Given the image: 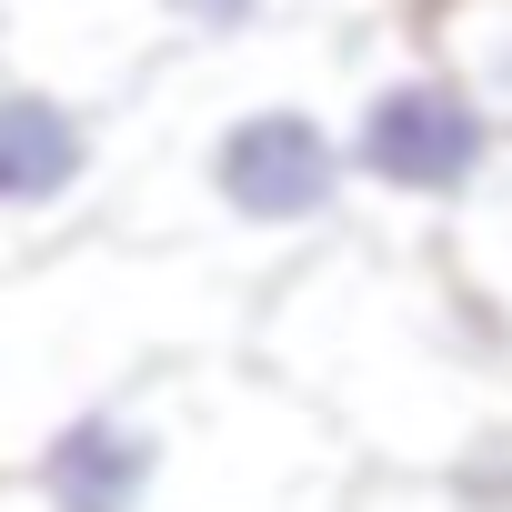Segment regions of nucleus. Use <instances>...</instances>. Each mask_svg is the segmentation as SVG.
I'll return each instance as SVG.
<instances>
[{
	"instance_id": "7ed1b4c3",
	"label": "nucleus",
	"mask_w": 512,
	"mask_h": 512,
	"mask_svg": "<svg viewBox=\"0 0 512 512\" xmlns=\"http://www.w3.org/2000/svg\"><path fill=\"white\" fill-rule=\"evenodd\" d=\"M111 171V131L101 101L71 81H41L21 61H0V231L61 221L71 201H91Z\"/></svg>"
},
{
	"instance_id": "f03ea898",
	"label": "nucleus",
	"mask_w": 512,
	"mask_h": 512,
	"mask_svg": "<svg viewBox=\"0 0 512 512\" xmlns=\"http://www.w3.org/2000/svg\"><path fill=\"white\" fill-rule=\"evenodd\" d=\"M191 201L221 231H262V241H302L332 231L352 201V161H342V121L312 91H231L201 111L191 151Z\"/></svg>"
},
{
	"instance_id": "f257e3e1",
	"label": "nucleus",
	"mask_w": 512,
	"mask_h": 512,
	"mask_svg": "<svg viewBox=\"0 0 512 512\" xmlns=\"http://www.w3.org/2000/svg\"><path fill=\"white\" fill-rule=\"evenodd\" d=\"M332 121H342L352 191H382L402 211H462L512 151V131L472 101V81L412 31V11L352 21V101Z\"/></svg>"
},
{
	"instance_id": "0eeeda50",
	"label": "nucleus",
	"mask_w": 512,
	"mask_h": 512,
	"mask_svg": "<svg viewBox=\"0 0 512 512\" xmlns=\"http://www.w3.org/2000/svg\"><path fill=\"white\" fill-rule=\"evenodd\" d=\"M332 21H392V11H412V0H322Z\"/></svg>"
},
{
	"instance_id": "20e7f679",
	"label": "nucleus",
	"mask_w": 512,
	"mask_h": 512,
	"mask_svg": "<svg viewBox=\"0 0 512 512\" xmlns=\"http://www.w3.org/2000/svg\"><path fill=\"white\" fill-rule=\"evenodd\" d=\"M161 422L131 402V392H101L81 412H61L31 452V502L41 512H151L161 502Z\"/></svg>"
},
{
	"instance_id": "39448f33",
	"label": "nucleus",
	"mask_w": 512,
	"mask_h": 512,
	"mask_svg": "<svg viewBox=\"0 0 512 512\" xmlns=\"http://www.w3.org/2000/svg\"><path fill=\"white\" fill-rule=\"evenodd\" d=\"M412 31L472 81V101L512 131V0H412Z\"/></svg>"
},
{
	"instance_id": "423d86ee",
	"label": "nucleus",
	"mask_w": 512,
	"mask_h": 512,
	"mask_svg": "<svg viewBox=\"0 0 512 512\" xmlns=\"http://www.w3.org/2000/svg\"><path fill=\"white\" fill-rule=\"evenodd\" d=\"M282 21V0H151L161 51H241Z\"/></svg>"
}]
</instances>
